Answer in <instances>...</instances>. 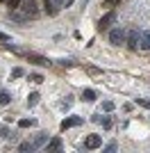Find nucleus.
<instances>
[{
    "label": "nucleus",
    "mask_w": 150,
    "mask_h": 153,
    "mask_svg": "<svg viewBox=\"0 0 150 153\" xmlns=\"http://www.w3.org/2000/svg\"><path fill=\"white\" fill-rule=\"evenodd\" d=\"M139 48L141 51H150V30H143L139 34Z\"/></svg>",
    "instance_id": "6"
},
{
    "label": "nucleus",
    "mask_w": 150,
    "mask_h": 153,
    "mask_svg": "<svg viewBox=\"0 0 150 153\" xmlns=\"http://www.w3.org/2000/svg\"><path fill=\"white\" fill-rule=\"evenodd\" d=\"M18 126L21 128H30V126H37V121H34V119H21Z\"/></svg>",
    "instance_id": "15"
},
{
    "label": "nucleus",
    "mask_w": 150,
    "mask_h": 153,
    "mask_svg": "<svg viewBox=\"0 0 150 153\" xmlns=\"http://www.w3.org/2000/svg\"><path fill=\"white\" fill-rule=\"evenodd\" d=\"M139 34H141L139 30H132L130 34H127L125 44H127V48H130V51H137V48H139Z\"/></svg>",
    "instance_id": "4"
},
{
    "label": "nucleus",
    "mask_w": 150,
    "mask_h": 153,
    "mask_svg": "<svg viewBox=\"0 0 150 153\" xmlns=\"http://www.w3.org/2000/svg\"><path fill=\"white\" fill-rule=\"evenodd\" d=\"M12 76H14V78H21V76H23V69H18V66H16V69L12 71Z\"/></svg>",
    "instance_id": "20"
},
{
    "label": "nucleus",
    "mask_w": 150,
    "mask_h": 153,
    "mask_svg": "<svg viewBox=\"0 0 150 153\" xmlns=\"http://www.w3.org/2000/svg\"><path fill=\"white\" fill-rule=\"evenodd\" d=\"M100 123H102V128H109V126H112V121H109L107 117H105V119H100Z\"/></svg>",
    "instance_id": "21"
},
{
    "label": "nucleus",
    "mask_w": 150,
    "mask_h": 153,
    "mask_svg": "<svg viewBox=\"0 0 150 153\" xmlns=\"http://www.w3.org/2000/svg\"><path fill=\"white\" fill-rule=\"evenodd\" d=\"M0 41H9V37H7L5 32H0Z\"/></svg>",
    "instance_id": "25"
},
{
    "label": "nucleus",
    "mask_w": 150,
    "mask_h": 153,
    "mask_svg": "<svg viewBox=\"0 0 150 153\" xmlns=\"http://www.w3.org/2000/svg\"><path fill=\"white\" fill-rule=\"evenodd\" d=\"M105 2H107V5H109V7H114V5H118L121 0H105Z\"/></svg>",
    "instance_id": "24"
},
{
    "label": "nucleus",
    "mask_w": 150,
    "mask_h": 153,
    "mask_svg": "<svg viewBox=\"0 0 150 153\" xmlns=\"http://www.w3.org/2000/svg\"><path fill=\"white\" fill-rule=\"evenodd\" d=\"M125 39H127V34H125V30L123 27H112L109 30V41H112L114 46H121V44H125Z\"/></svg>",
    "instance_id": "2"
},
{
    "label": "nucleus",
    "mask_w": 150,
    "mask_h": 153,
    "mask_svg": "<svg viewBox=\"0 0 150 153\" xmlns=\"http://www.w3.org/2000/svg\"><path fill=\"white\" fill-rule=\"evenodd\" d=\"M105 151H116V142H112V144H107Z\"/></svg>",
    "instance_id": "22"
},
{
    "label": "nucleus",
    "mask_w": 150,
    "mask_h": 153,
    "mask_svg": "<svg viewBox=\"0 0 150 153\" xmlns=\"http://www.w3.org/2000/svg\"><path fill=\"white\" fill-rule=\"evenodd\" d=\"M0 133H2V135H9V133H7V130H5V128H2V126H0Z\"/></svg>",
    "instance_id": "27"
},
{
    "label": "nucleus",
    "mask_w": 150,
    "mask_h": 153,
    "mask_svg": "<svg viewBox=\"0 0 150 153\" xmlns=\"http://www.w3.org/2000/svg\"><path fill=\"white\" fill-rule=\"evenodd\" d=\"M84 121V119H82V117H68V119H64L62 121V130H68V128H75V126H80V123Z\"/></svg>",
    "instance_id": "5"
},
{
    "label": "nucleus",
    "mask_w": 150,
    "mask_h": 153,
    "mask_svg": "<svg viewBox=\"0 0 150 153\" xmlns=\"http://www.w3.org/2000/svg\"><path fill=\"white\" fill-rule=\"evenodd\" d=\"M18 9L23 12V16H27V19H32V16H37V2L34 0H21V5H18Z\"/></svg>",
    "instance_id": "1"
},
{
    "label": "nucleus",
    "mask_w": 150,
    "mask_h": 153,
    "mask_svg": "<svg viewBox=\"0 0 150 153\" xmlns=\"http://www.w3.org/2000/svg\"><path fill=\"white\" fill-rule=\"evenodd\" d=\"M43 7H46V12H48L50 16H55V14H57V9H59V7H57L55 2H52V0H46V5H43Z\"/></svg>",
    "instance_id": "11"
},
{
    "label": "nucleus",
    "mask_w": 150,
    "mask_h": 153,
    "mask_svg": "<svg viewBox=\"0 0 150 153\" xmlns=\"http://www.w3.org/2000/svg\"><path fill=\"white\" fill-rule=\"evenodd\" d=\"M100 144H102V137H100V135H89L87 142H84V146H87V149H98Z\"/></svg>",
    "instance_id": "7"
},
{
    "label": "nucleus",
    "mask_w": 150,
    "mask_h": 153,
    "mask_svg": "<svg viewBox=\"0 0 150 153\" xmlns=\"http://www.w3.org/2000/svg\"><path fill=\"white\" fill-rule=\"evenodd\" d=\"M82 101H87V103L96 101V91L93 89H84V91H82Z\"/></svg>",
    "instance_id": "12"
},
{
    "label": "nucleus",
    "mask_w": 150,
    "mask_h": 153,
    "mask_svg": "<svg viewBox=\"0 0 150 153\" xmlns=\"http://www.w3.org/2000/svg\"><path fill=\"white\" fill-rule=\"evenodd\" d=\"M32 142H34V146L39 149V146H43L46 142H48V135H46V133H39V135H37V137H34Z\"/></svg>",
    "instance_id": "9"
},
{
    "label": "nucleus",
    "mask_w": 150,
    "mask_h": 153,
    "mask_svg": "<svg viewBox=\"0 0 150 153\" xmlns=\"http://www.w3.org/2000/svg\"><path fill=\"white\" fill-rule=\"evenodd\" d=\"M114 23H116V12H107L105 16L98 21V30H100V32H105V30H109Z\"/></svg>",
    "instance_id": "3"
},
{
    "label": "nucleus",
    "mask_w": 150,
    "mask_h": 153,
    "mask_svg": "<svg viewBox=\"0 0 150 153\" xmlns=\"http://www.w3.org/2000/svg\"><path fill=\"white\" fill-rule=\"evenodd\" d=\"M34 142H23V144H18V151H23V153H27V151H34Z\"/></svg>",
    "instance_id": "13"
},
{
    "label": "nucleus",
    "mask_w": 150,
    "mask_h": 153,
    "mask_svg": "<svg viewBox=\"0 0 150 153\" xmlns=\"http://www.w3.org/2000/svg\"><path fill=\"white\" fill-rule=\"evenodd\" d=\"M39 98H41V96H39V91H32V94L27 96V108H34V105L39 103Z\"/></svg>",
    "instance_id": "10"
},
{
    "label": "nucleus",
    "mask_w": 150,
    "mask_h": 153,
    "mask_svg": "<svg viewBox=\"0 0 150 153\" xmlns=\"http://www.w3.org/2000/svg\"><path fill=\"white\" fill-rule=\"evenodd\" d=\"M52 2H55L57 7H62V2H64V0H52Z\"/></svg>",
    "instance_id": "26"
},
{
    "label": "nucleus",
    "mask_w": 150,
    "mask_h": 153,
    "mask_svg": "<svg viewBox=\"0 0 150 153\" xmlns=\"http://www.w3.org/2000/svg\"><path fill=\"white\" fill-rule=\"evenodd\" d=\"M139 105H143V108H150V101H146V98H139Z\"/></svg>",
    "instance_id": "23"
},
{
    "label": "nucleus",
    "mask_w": 150,
    "mask_h": 153,
    "mask_svg": "<svg viewBox=\"0 0 150 153\" xmlns=\"http://www.w3.org/2000/svg\"><path fill=\"white\" fill-rule=\"evenodd\" d=\"M102 110H105V112H112V110H114V103L112 101H105V103H102Z\"/></svg>",
    "instance_id": "19"
},
{
    "label": "nucleus",
    "mask_w": 150,
    "mask_h": 153,
    "mask_svg": "<svg viewBox=\"0 0 150 153\" xmlns=\"http://www.w3.org/2000/svg\"><path fill=\"white\" fill-rule=\"evenodd\" d=\"M7 7H12V9H18V5H21V0H2Z\"/></svg>",
    "instance_id": "17"
},
{
    "label": "nucleus",
    "mask_w": 150,
    "mask_h": 153,
    "mask_svg": "<svg viewBox=\"0 0 150 153\" xmlns=\"http://www.w3.org/2000/svg\"><path fill=\"white\" fill-rule=\"evenodd\" d=\"M30 59H32L34 64H43V66H46V64H50L46 57H39V55H30Z\"/></svg>",
    "instance_id": "16"
},
{
    "label": "nucleus",
    "mask_w": 150,
    "mask_h": 153,
    "mask_svg": "<svg viewBox=\"0 0 150 153\" xmlns=\"http://www.w3.org/2000/svg\"><path fill=\"white\" fill-rule=\"evenodd\" d=\"M9 103H12V96L7 91H0V105H9Z\"/></svg>",
    "instance_id": "14"
},
{
    "label": "nucleus",
    "mask_w": 150,
    "mask_h": 153,
    "mask_svg": "<svg viewBox=\"0 0 150 153\" xmlns=\"http://www.w3.org/2000/svg\"><path fill=\"white\" fill-rule=\"evenodd\" d=\"M30 80H32V82H43V76H41V73H32Z\"/></svg>",
    "instance_id": "18"
},
{
    "label": "nucleus",
    "mask_w": 150,
    "mask_h": 153,
    "mask_svg": "<svg viewBox=\"0 0 150 153\" xmlns=\"http://www.w3.org/2000/svg\"><path fill=\"white\" fill-rule=\"evenodd\" d=\"M59 149H62V140H59V137H55V140H50V142H48V153L59 151Z\"/></svg>",
    "instance_id": "8"
}]
</instances>
